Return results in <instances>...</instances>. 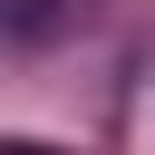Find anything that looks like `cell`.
Instances as JSON below:
<instances>
[{
	"label": "cell",
	"instance_id": "obj_1",
	"mask_svg": "<svg viewBox=\"0 0 155 155\" xmlns=\"http://www.w3.org/2000/svg\"><path fill=\"white\" fill-rule=\"evenodd\" d=\"M0 155H58V145H0Z\"/></svg>",
	"mask_w": 155,
	"mask_h": 155
}]
</instances>
